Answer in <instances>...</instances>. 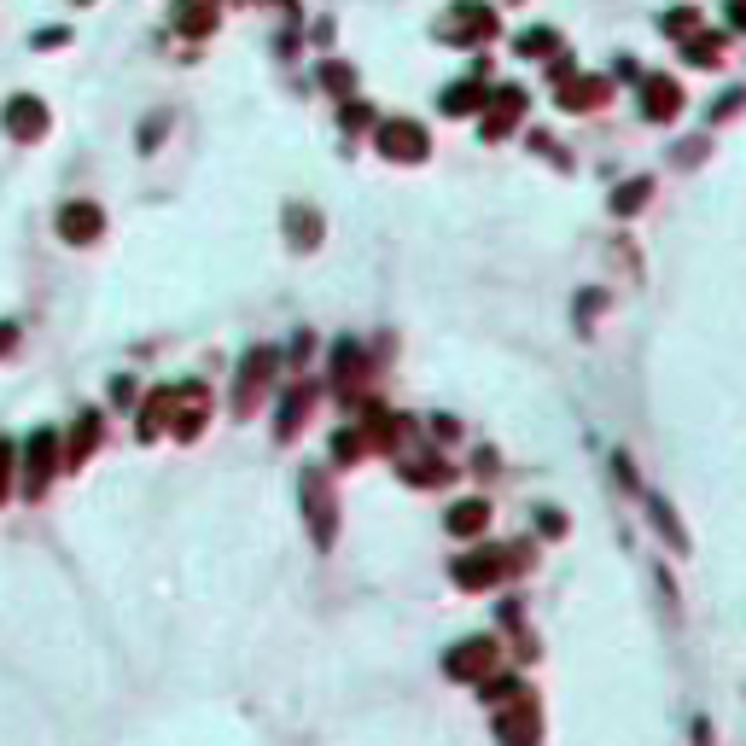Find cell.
<instances>
[{
	"mask_svg": "<svg viewBox=\"0 0 746 746\" xmlns=\"http://www.w3.org/2000/svg\"><path fill=\"white\" fill-rule=\"evenodd\" d=\"M59 473V432H30L24 443V496H41L47 490V478Z\"/></svg>",
	"mask_w": 746,
	"mask_h": 746,
	"instance_id": "1",
	"label": "cell"
},
{
	"mask_svg": "<svg viewBox=\"0 0 746 746\" xmlns=\"http://www.w3.org/2000/svg\"><path fill=\"white\" fill-rule=\"evenodd\" d=\"M443 671H449L455 682H484L490 671H496V642H490V636H478V642L455 647V653L443 659Z\"/></svg>",
	"mask_w": 746,
	"mask_h": 746,
	"instance_id": "2",
	"label": "cell"
},
{
	"mask_svg": "<svg viewBox=\"0 0 746 746\" xmlns=\"http://www.w3.org/2000/svg\"><path fill=\"white\" fill-rule=\"evenodd\" d=\"M304 508H309V531H315V543L327 548V543H333V531H339V513H333V490L321 484V473L304 478Z\"/></svg>",
	"mask_w": 746,
	"mask_h": 746,
	"instance_id": "3",
	"label": "cell"
},
{
	"mask_svg": "<svg viewBox=\"0 0 746 746\" xmlns=\"http://www.w3.org/2000/svg\"><path fill=\"white\" fill-rule=\"evenodd\" d=\"M502 572H508V566H502V548H478L467 560H455V583H461V589H490Z\"/></svg>",
	"mask_w": 746,
	"mask_h": 746,
	"instance_id": "4",
	"label": "cell"
},
{
	"mask_svg": "<svg viewBox=\"0 0 746 746\" xmlns=\"http://www.w3.org/2000/svg\"><path fill=\"white\" fill-rule=\"evenodd\" d=\"M105 228V216H100V204H88V199H76L59 210V234L70 239V245H88V239H100Z\"/></svg>",
	"mask_w": 746,
	"mask_h": 746,
	"instance_id": "5",
	"label": "cell"
},
{
	"mask_svg": "<svg viewBox=\"0 0 746 746\" xmlns=\"http://www.w3.org/2000/svg\"><path fill=\"white\" fill-rule=\"evenodd\" d=\"M537 729H543L537 700H531V694H519V700H513V712L502 717V741H508V746H537Z\"/></svg>",
	"mask_w": 746,
	"mask_h": 746,
	"instance_id": "6",
	"label": "cell"
},
{
	"mask_svg": "<svg viewBox=\"0 0 746 746\" xmlns=\"http://www.w3.org/2000/svg\"><path fill=\"white\" fill-rule=\"evenodd\" d=\"M274 373V350H251L245 356V373H239V414H251V403L263 397V385H269Z\"/></svg>",
	"mask_w": 746,
	"mask_h": 746,
	"instance_id": "7",
	"label": "cell"
},
{
	"mask_svg": "<svg viewBox=\"0 0 746 746\" xmlns=\"http://www.w3.org/2000/svg\"><path fill=\"white\" fill-rule=\"evenodd\" d=\"M6 135H18V140H41L47 135V111H41V100H12L6 105Z\"/></svg>",
	"mask_w": 746,
	"mask_h": 746,
	"instance_id": "8",
	"label": "cell"
},
{
	"mask_svg": "<svg viewBox=\"0 0 746 746\" xmlns=\"http://www.w3.org/2000/svg\"><path fill=\"white\" fill-rule=\"evenodd\" d=\"M379 146H385L391 158H426V129H420V123H385V129H379Z\"/></svg>",
	"mask_w": 746,
	"mask_h": 746,
	"instance_id": "9",
	"label": "cell"
},
{
	"mask_svg": "<svg viewBox=\"0 0 746 746\" xmlns=\"http://www.w3.org/2000/svg\"><path fill=\"white\" fill-rule=\"evenodd\" d=\"M94 443H100V414H82V420H76V432L59 443V467H82Z\"/></svg>",
	"mask_w": 746,
	"mask_h": 746,
	"instance_id": "10",
	"label": "cell"
},
{
	"mask_svg": "<svg viewBox=\"0 0 746 746\" xmlns=\"http://www.w3.org/2000/svg\"><path fill=\"white\" fill-rule=\"evenodd\" d=\"M216 24V0H175V30L181 35H204Z\"/></svg>",
	"mask_w": 746,
	"mask_h": 746,
	"instance_id": "11",
	"label": "cell"
},
{
	"mask_svg": "<svg viewBox=\"0 0 746 746\" xmlns=\"http://www.w3.org/2000/svg\"><path fill=\"white\" fill-rule=\"evenodd\" d=\"M484 525H490V508H484V502H455V508H449V531H455V537H478Z\"/></svg>",
	"mask_w": 746,
	"mask_h": 746,
	"instance_id": "12",
	"label": "cell"
},
{
	"mask_svg": "<svg viewBox=\"0 0 746 746\" xmlns=\"http://www.w3.org/2000/svg\"><path fill=\"white\" fill-rule=\"evenodd\" d=\"M677 111H682L677 82H665V76H659V82H647V117H659V123H665V117H677Z\"/></svg>",
	"mask_w": 746,
	"mask_h": 746,
	"instance_id": "13",
	"label": "cell"
},
{
	"mask_svg": "<svg viewBox=\"0 0 746 746\" xmlns=\"http://www.w3.org/2000/svg\"><path fill=\"white\" fill-rule=\"evenodd\" d=\"M519 111H525V94H519V88H508V94H496V111H490L484 135H502V129H508V123L519 117Z\"/></svg>",
	"mask_w": 746,
	"mask_h": 746,
	"instance_id": "14",
	"label": "cell"
},
{
	"mask_svg": "<svg viewBox=\"0 0 746 746\" xmlns=\"http://www.w3.org/2000/svg\"><path fill=\"white\" fill-rule=\"evenodd\" d=\"M309 397H315V391H292V397H286V414H280V438H292V432H298V420H304L309 414Z\"/></svg>",
	"mask_w": 746,
	"mask_h": 746,
	"instance_id": "15",
	"label": "cell"
},
{
	"mask_svg": "<svg viewBox=\"0 0 746 746\" xmlns=\"http://www.w3.org/2000/svg\"><path fill=\"white\" fill-rule=\"evenodd\" d=\"M490 30H496L490 12H461V18H449V35H490Z\"/></svg>",
	"mask_w": 746,
	"mask_h": 746,
	"instance_id": "16",
	"label": "cell"
},
{
	"mask_svg": "<svg viewBox=\"0 0 746 746\" xmlns=\"http://www.w3.org/2000/svg\"><path fill=\"white\" fill-rule=\"evenodd\" d=\"M519 694H525L519 677H490V688H484V700H496V706H502V700H519Z\"/></svg>",
	"mask_w": 746,
	"mask_h": 746,
	"instance_id": "17",
	"label": "cell"
},
{
	"mask_svg": "<svg viewBox=\"0 0 746 746\" xmlns=\"http://www.w3.org/2000/svg\"><path fill=\"white\" fill-rule=\"evenodd\" d=\"M473 105H478V88H449L443 111H449V117H461V111H473Z\"/></svg>",
	"mask_w": 746,
	"mask_h": 746,
	"instance_id": "18",
	"label": "cell"
},
{
	"mask_svg": "<svg viewBox=\"0 0 746 746\" xmlns=\"http://www.w3.org/2000/svg\"><path fill=\"white\" fill-rule=\"evenodd\" d=\"M688 59L694 65H717V41L706 35V41H688Z\"/></svg>",
	"mask_w": 746,
	"mask_h": 746,
	"instance_id": "19",
	"label": "cell"
},
{
	"mask_svg": "<svg viewBox=\"0 0 746 746\" xmlns=\"http://www.w3.org/2000/svg\"><path fill=\"white\" fill-rule=\"evenodd\" d=\"M6 490H12V443L0 438V502H6Z\"/></svg>",
	"mask_w": 746,
	"mask_h": 746,
	"instance_id": "20",
	"label": "cell"
},
{
	"mask_svg": "<svg viewBox=\"0 0 746 746\" xmlns=\"http://www.w3.org/2000/svg\"><path fill=\"white\" fill-rule=\"evenodd\" d=\"M642 193H647V181H630V187L618 193V210H636V204H642Z\"/></svg>",
	"mask_w": 746,
	"mask_h": 746,
	"instance_id": "21",
	"label": "cell"
},
{
	"mask_svg": "<svg viewBox=\"0 0 746 746\" xmlns=\"http://www.w3.org/2000/svg\"><path fill=\"white\" fill-rule=\"evenodd\" d=\"M321 82H333L339 94H350V70H344V65H327V70H321Z\"/></svg>",
	"mask_w": 746,
	"mask_h": 746,
	"instance_id": "22",
	"label": "cell"
},
{
	"mask_svg": "<svg viewBox=\"0 0 746 746\" xmlns=\"http://www.w3.org/2000/svg\"><path fill=\"white\" fill-rule=\"evenodd\" d=\"M12 339H18V327H0V356L12 350Z\"/></svg>",
	"mask_w": 746,
	"mask_h": 746,
	"instance_id": "23",
	"label": "cell"
},
{
	"mask_svg": "<svg viewBox=\"0 0 746 746\" xmlns=\"http://www.w3.org/2000/svg\"><path fill=\"white\" fill-rule=\"evenodd\" d=\"M82 6H88V0H82Z\"/></svg>",
	"mask_w": 746,
	"mask_h": 746,
	"instance_id": "24",
	"label": "cell"
}]
</instances>
